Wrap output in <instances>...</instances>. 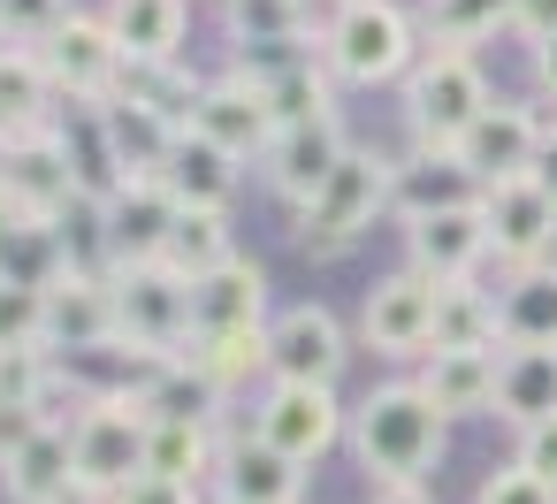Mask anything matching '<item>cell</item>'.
<instances>
[{
  "label": "cell",
  "mask_w": 557,
  "mask_h": 504,
  "mask_svg": "<svg viewBox=\"0 0 557 504\" xmlns=\"http://www.w3.org/2000/svg\"><path fill=\"white\" fill-rule=\"evenodd\" d=\"M0 47H9V39H0Z\"/></svg>",
  "instance_id": "48"
},
{
  "label": "cell",
  "mask_w": 557,
  "mask_h": 504,
  "mask_svg": "<svg viewBox=\"0 0 557 504\" xmlns=\"http://www.w3.org/2000/svg\"><path fill=\"white\" fill-rule=\"evenodd\" d=\"M146 428H153V413H146V397H92L85 413H77V428H70V443H77V481L85 489H100V496H123L138 474H146Z\"/></svg>",
  "instance_id": "4"
},
{
  "label": "cell",
  "mask_w": 557,
  "mask_h": 504,
  "mask_svg": "<svg viewBox=\"0 0 557 504\" xmlns=\"http://www.w3.org/2000/svg\"><path fill=\"white\" fill-rule=\"evenodd\" d=\"M176 192L161 184V176H138V184H123L115 199H108V222H115V260H161V245H169V230H176Z\"/></svg>",
  "instance_id": "21"
},
{
  "label": "cell",
  "mask_w": 557,
  "mask_h": 504,
  "mask_svg": "<svg viewBox=\"0 0 557 504\" xmlns=\"http://www.w3.org/2000/svg\"><path fill=\"white\" fill-rule=\"evenodd\" d=\"M344 153H351V146H344V123H336V115H313V123H283L260 161H268V184L306 207V199L344 169Z\"/></svg>",
  "instance_id": "14"
},
{
  "label": "cell",
  "mask_w": 557,
  "mask_h": 504,
  "mask_svg": "<svg viewBox=\"0 0 557 504\" xmlns=\"http://www.w3.org/2000/svg\"><path fill=\"white\" fill-rule=\"evenodd\" d=\"M191 131L199 138H214L230 161H245V153H268L275 146V100H268V85H252L245 70L237 77H214V85H199V100H191Z\"/></svg>",
  "instance_id": "6"
},
{
  "label": "cell",
  "mask_w": 557,
  "mask_h": 504,
  "mask_svg": "<svg viewBox=\"0 0 557 504\" xmlns=\"http://www.w3.org/2000/svg\"><path fill=\"white\" fill-rule=\"evenodd\" d=\"M214 489H222V504H298V489H306V466H298V458H283V451H268V443L252 435V443L222 451V466H214Z\"/></svg>",
  "instance_id": "22"
},
{
  "label": "cell",
  "mask_w": 557,
  "mask_h": 504,
  "mask_svg": "<svg viewBox=\"0 0 557 504\" xmlns=\"http://www.w3.org/2000/svg\"><path fill=\"white\" fill-rule=\"evenodd\" d=\"M214 443H207V420H153L146 428V474L153 481H176V489H199L214 474Z\"/></svg>",
  "instance_id": "28"
},
{
  "label": "cell",
  "mask_w": 557,
  "mask_h": 504,
  "mask_svg": "<svg viewBox=\"0 0 557 504\" xmlns=\"http://www.w3.org/2000/svg\"><path fill=\"white\" fill-rule=\"evenodd\" d=\"M123 336V314H115V275H85L70 268L54 291H47V344H70V352H100Z\"/></svg>",
  "instance_id": "15"
},
{
  "label": "cell",
  "mask_w": 557,
  "mask_h": 504,
  "mask_svg": "<svg viewBox=\"0 0 557 504\" xmlns=\"http://www.w3.org/2000/svg\"><path fill=\"white\" fill-rule=\"evenodd\" d=\"M0 489H9L16 504H54L62 489H77V443H70V428H39L9 466H0Z\"/></svg>",
  "instance_id": "24"
},
{
  "label": "cell",
  "mask_w": 557,
  "mask_h": 504,
  "mask_svg": "<svg viewBox=\"0 0 557 504\" xmlns=\"http://www.w3.org/2000/svg\"><path fill=\"white\" fill-rule=\"evenodd\" d=\"M100 123H108V146H115V161H123V176L138 184V176H161V161H169V146H176V115H161V108H146V100H131V93H108L100 100Z\"/></svg>",
  "instance_id": "20"
},
{
  "label": "cell",
  "mask_w": 557,
  "mask_h": 504,
  "mask_svg": "<svg viewBox=\"0 0 557 504\" xmlns=\"http://www.w3.org/2000/svg\"><path fill=\"white\" fill-rule=\"evenodd\" d=\"M161 260H169L184 283L214 275V268L230 260V222H222L214 207H184V214H176V230H169V245H161Z\"/></svg>",
  "instance_id": "31"
},
{
  "label": "cell",
  "mask_w": 557,
  "mask_h": 504,
  "mask_svg": "<svg viewBox=\"0 0 557 504\" xmlns=\"http://www.w3.org/2000/svg\"><path fill=\"white\" fill-rule=\"evenodd\" d=\"M344 9H367V0H344Z\"/></svg>",
  "instance_id": "47"
},
{
  "label": "cell",
  "mask_w": 557,
  "mask_h": 504,
  "mask_svg": "<svg viewBox=\"0 0 557 504\" xmlns=\"http://www.w3.org/2000/svg\"><path fill=\"white\" fill-rule=\"evenodd\" d=\"M405 54H412V24L389 9V0L344 9V16L329 24V62H336L351 85H382V77H397Z\"/></svg>",
  "instance_id": "9"
},
{
  "label": "cell",
  "mask_w": 557,
  "mask_h": 504,
  "mask_svg": "<svg viewBox=\"0 0 557 504\" xmlns=\"http://www.w3.org/2000/svg\"><path fill=\"white\" fill-rule=\"evenodd\" d=\"M9 352H47V291L0 283V359Z\"/></svg>",
  "instance_id": "36"
},
{
  "label": "cell",
  "mask_w": 557,
  "mask_h": 504,
  "mask_svg": "<svg viewBox=\"0 0 557 504\" xmlns=\"http://www.w3.org/2000/svg\"><path fill=\"white\" fill-rule=\"evenodd\" d=\"M496 413H504V420H519V428L557 420V344H511V352H504Z\"/></svg>",
  "instance_id": "26"
},
{
  "label": "cell",
  "mask_w": 557,
  "mask_h": 504,
  "mask_svg": "<svg viewBox=\"0 0 557 504\" xmlns=\"http://www.w3.org/2000/svg\"><path fill=\"white\" fill-rule=\"evenodd\" d=\"M534 153H542V123L527 108H496V100H488V115L458 146V161L481 176V192L488 184H511V176H534Z\"/></svg>",
  "instance_id": "16"
},
{
  "label": "cell",
  "mask_w": 557,
  "mask_h": 504,
  "mask_svg": "<svg viewBox=\"0 0 557 504\" xmlns=\"http://www.w3.org/2000/svg\"><path fill=\"white\" fill-rule=\"evenodd\" d=\"M115 314H123V344L153 352V359H184V344H199L191 283L169 260H123L115 268Z\"/></svg>",
  "instance_id": "3"
},
{
  "label": "cell",
  "mask_w": 557,
  "mask_h": 504,
  "mask_svg": "<svg viewBox=\"0 0 557 504\" xmlns=\"http://www.w3.org/2000/svg\"><path fill=\"white\" fill-rule=\"evenodd\" d=\"M389 161L382 153H344V169L298 207V237L313 245V253H344L359 230H374V214L389 207Z\"/></svg>",
  "instance_id": "5"
},
{
  "label": "cell",
  "mask_w": 557,
  "mask_h": 504,
  "mask_svg": "<svg viewBox=\"0 0 557 504\" xmlns=\"http://www.w3.org/2000/svg\"><path fill=\"white\" fill-rule=\"evenodd\" d=\"M260 314H268V275H260V260H245V253H230L214 275L191 283V329H199V336L260 329Z\"/></svg>",
  "instance_id": "17"
},
{
  "label": "cell",
  "mask_w": 557,
  "mask_h": 504,
  "mask_svg": "<svg viewBox=\"0 0 557 504\" xmlns=\"http://www.w3.org/2000/svg\"><path fill=\"white\" fill-rule=\"evenodd\" d=\"M511 466H527L534 481H549V489H557V420L519 428V458H511Z\"/></svg>",
  "instance_id": "40"
},
{
  "label": "cell",
  "mask_w": 557,
  "mask_h": 504,
  "mask_svg": "<svg viewBox=\"0 0 557 504\" xmlns=\"http://www.w3.org/2000/svg\"><path fill=\"white\" fill-rule=\"evenodd\" d=\"M54 504H108V496H100V489H85V481H77V489H62V496H54Z\"/></svg>",
  "instance_id": "46"
},
{
  "label": "cell",
  "mask_w": 557,
  "mask_h": 504,
  "mask_svg": "<svg viewBox=\"0 0 557 504\" xmlns=\"http://www.w3.org/2000/svg\"><path fill=\"white\" fill-rule=\"evenodd\" d=\"M496 24H511V0H435V39L443 47H473Z\"/></svg>",
  "instance_id": "37"
},
{
  "label": "cell",
  "mask_w": 557,
  "mask_h": 504,
  "mask_svg": "<svg viewBox=\"0 0 557 504\" xmlns=\"http://www.w3.org/2000/svg\"><path fill=\"white\" fill-rule=\"evenodd\" d=\"M374 504H428V489L412 481V489H374Z\"/></svg>",
  "instance_id": "45"
},
{
  "label": "cell",
  "mask_w": 557,
  "mask_h": 504,
  "mask_svg": "<svg viewBox=\"0 0 557 504\" xmlns=\"http://www.w3.org/2000/svg\"><path fill=\"white\" fill-rule=\"evenodd\" d=\"M412 237V268L428 283H466L473 260L488 253V214L481 207H450V214H428V222H405Z\"/></svg>",
  "instance_id": "18"
},
{
  "label": "cell",
  "mask_w": 557,
  "mask_h": 504,
  "mask_svg": "<svg viewBox=\"0 0 557 504\" xmlns=\"http://www.w3.org/2000/svg\"><path fill=\"white\" fill-rule=\"evenodd\" d=\"M108 504H191V489H176V481H153V474H138L123 496H108Z\"/></svg>",
  "instance_id": "42"
},
{
  "label": "cell",
  "mask_w": 557,
  "mask_h": 504,
  "mask_svg": "<svg viewBox=\"0 0 557 504\" xmlns=\"http://www.w3.org/2000/svg\"><path fill=\"white\" fill-rule=\"evenodd\" d=\"M108 32H115L123 62H176V47H184V0H115Z\"/></svg>",
  "instance_id": "27"
},
{
  "label": "cell",
  "mask_w": 557,
  "mask_h": 504,
  "mask_svg": "<svg viewBox=\"0 0 557 504\" xmlns=\"http://www.w3.org/2000/svg\"><path fill=\"white\" fill-rule=\"evenodd\" d=\"M39 62H47V77H54V93H70V100H108L115 85H123V47H115V32H108V16H70L47 47H39Z\"/></svg>",
  "instance_id": "7"
},
{
  "label": "cell",
  "mask_w": 557,
  "mask_h": 504,
  "mask_svg": "<svg viewBox=\"0 0 557 504\" xmlns=\"http://www.w3.org/2000/svg\"><path fill=\"white\" fill-rule=\"evenodd\" d=\"M481 504H557V489H549V481H534L527 466H504V474H488V481H481Z\"/></svg>",
  "instance_id": "39"
},
{
  "label": "cell",
  "mask_w": 557,
  "mask_h": 504,
  "mask_svg": "<svg viewBox=\"0 0 557 504\" xmlns=\"http://www.w3.org/2000/svg\"><path fill=\"white\" fill-rule=\"evenodd\" d=\"M351 451L382 489H412L435 458H443V413L420 382H389L359 405L351 420Z\"/></svg>",
  "instance_id": "1"
},
{
  "label": "cell",
  "mask_w": 557,
  "mask_h": 504,
  "mask_svg": "<svg viewBox=\"0 0 557 504\" xmlns=\"http://www.w3.org/2000/svg\"><path fill=\"white\" fill-rule=\"evenodd\" d=\"M435 298H443V283H428L420 268H405V275L374 283V298H367V314H359L367 344H374L382 359L435 352Z\"/></svg>",
  "instance_id": "10"
},
{
  "label": "cell",
  "mask_w": 557,
  "mask_h": 504,
  "mask_svg": "<svg viewBox=\"0 0 557 504\" xmlns=\"http://www.w3.org/2000/svg\"><path fill=\"white\" fill-rule=\"evenodd\" d=\"M230 39L237 47H298L306 39V16H298V0H230Z\"/></svg>",
  "instance_id": "33"
},
{
  "label": "cell",
  "mask_w": 557,
  "mask_h": 504,
  "mask_svg": "<svg viewBox=\"0 0 557 504\" xmlns=\"http://www.w3.org/2000/svg\"><path fill=\"white\" fill-rule=\"evenodd\" d=\"M481 214H488V245L519 268H542V253L557 245V199L534 184V176H511V184H488L481 192Z\"/></svg>",
  "instance_id": "12"
},
{
  "label": "cell",
  "mask_w": 557,
  "mask_h": 504,
  "mask_svg": "<svg viewBox=\"0 0 557 504\" xmlns=\"http://www.w3.org/2000/svg\"><path fill=\"white\" fill-rule=\"evenodd\" d=\"M47 93H54V77H47L39 47H0V123L39 115V108H47Z\"/></svg>",
  "instance_id": "34"
},
{
  "label": "cell",
  "mask_w": 557,
  "mask_h": 504,
  "mask_svg": "<svg viewBox=\"0 0 557 504\" xmlns=\"http://www.w3.org/2000/svg\"><path fill=\"white\" fill-rule=\"evenodd\" d=\"M268 374L275 382H321V390H336V374H344V329H336V314L329 306L275 314L268 321Z\"/></svg>",
  "instance_id": "11"
},
{
  "label": "cell",
  "mask_w": 557,
  "mask_h": 504,
  "mask_svg": "<svg viewBox=\"0 0 557 504\" xmlns=\"http://www.w3.org/2000/svg\"><path fill=\"white\" fill-rule=\"evenodd\" d=\"M504 336V306L473 283H443L435 298V352H488Z\"/></svg>",
  "instance_id": "29"
},
{
  "label": "cell",
  "mask_w": 557,
  "mask_h": 504,
  "mask_svg": "<svg viewBox=\"0 0 557 504\" xmlns=\"http://www.w3.org/2000/svg\"><path fill=\"white\" fill-rule=\"evenodd\" d=\"M336 435H344V405H336V390H321V382H275V390L260 397V443H268V451L313 466Z\"/></svg>",
  "instance_id": "8"
},
{
  "label": "cell",
  "mask_w": 557,
  "mask_h": 504,
  "mask_svg": "<svg viewBox=\"0 0 557 504\" xmlns=\"http://www.w3.org/2000/svg\"><path fill=\"white\" fill-rule=\"evenodd\" d=\"M496 374H504L496 352H428L420 390L435 397L443 420H450V413H496Z\"/></svg>",
  "instance_id": "25"
},
{
  "label": "cell",
  "mask_w": 557,
  "mask_h": 504,
  "mask_svg": "<svg viewBox=\"0 0 557 504\" xmlns=\"http://www.w3.org/2000/svg\"><path fill=\"white\" fill-rule=\"evenodd\" d=\"M405 115H412V138H420L428 153H458L466 131L488 115V85H481L473 54H466V47H435V54L412 70V85H405Z\"/></svg>",
  "instance_id": "2"
},
{
  "label": "cell",
  "mask_w": 557,
  "mask_h": 504,
  "mask_svg": "<svg viewBox=\"0 0 557 504\" xmlns=\"http://www.w3.org/2000/svg\"><path fill=\"white\" fill-rule=\"evenodd\" d=\"M511 32H527L534 47L557 39V0H511Z\"/></svg>",
  "instance_id": "41"
},
{
  "label": "cell",
  "mask_w": 557,
  "mask_h": 504,
  "mask_svg": "<svg viewBox=\"0 0 557 504\" xmlns=\"http://www.w3.org/2000/svg\"><path fill=\"white\" fill-rule=\"evenodd\" d=\"M0 192L24 222H54L70 199H77V169L62 153V131H39L32 146H9L0 153Z\"/></svg>",
  "instance_id": "13"
},
{
  "label": "cell",
  "mask_w": 557,
  "mask_h": 504,
  "mask_svg": "<svg viewBox=\"0 0 557 504\" xmlns=\"http://www.w3.org/2000/svg\"><path fill=\"white\" fill-rule=\"evenodd\" d=\"M534 70H542V85L557 93V39H542V47H534Z\"/></svg>",
  "instance_id": "44"
},
{
  "label": "cell",
  "mask_w": 557,
  "mask_h": 504,
  "mask_svg": "<svg viewBox=\"0 0 557 504\" xmlns=\"http://www.w3.org/2000/svg\"><path fill=\"white\" fill-rule=\"evenodd\" d=\"M161 184L176 192V207H230V192H237V161L214 146V138H199L191 123L176 131V146H169V161H161Z\"/></svg>",
  "instance_id": "23"
},
{
  "label": "cell",
  "mask_w": 557,
  "mask_h": 504,
  "mask_svg": "<svg viewBox=\"0 0 557 504\" xmlns=\"http://www.w3.org/2000/svg\"><path fill=\"white\" fill-rule=\"evenodd\" d=\"M534 184L557 199V138H542V153H534Z\"/></svg>",
  "instance_id": "43"
},
{
  "label": "cell",
  "mask_w": 557,
  "mask_h": 504,
  "mask_svg": "<svg viewBox=\"0 0 557 504\" xmlns=\"http://www.w3.org/2000/svg\"><path fill=\"white\" fill-rule=\"evenodd\" d=\"M389 207L405 222H428V214H450V207H481V176L458 161V153H420L389 176Z\"/></svg>",
  "instance_id": "19"
},
{
  "label": "cell",
  "mask_w": 557,
  "mask_h": 504,
  "mask_svg": "<svg viewBox=\"0 0 557 504\" xmlns=\"http://www.w3.org/2000/svg\"><path fill=\"white\" fill-rule=\"evenodd\" d=\"M504 344H557V268H519L504 291Z\"/></svg>",
  "instance_id": "32"
},
{
  "label": "cell",
  "mask_w": 557,
  "mask_h": 504,
  "mask_svg": "<svg viewBox=\"0 0 557 504\" xmlns=\"http://www.w3.org/2000/svg\"><path fill=\"white\" fill-rule=\"evenodd\" d=\"M191 359L222 382V390H237V382H252L260 367H268V329H237V336H199L191 344Z\"/></svg>",
  "instance_id": "35"
},
{
  "label": "cell",
  "mask_w": 557,
  "mask_h": 504,
  "mask_svg": "<svg viewBox=\"0 0 557 504\" xmlns=\"http://www.w3.org/2000/svg\"><path fill=\"white\" fill-rule=\"evenodd\" d=\"M70 24V9H62V0H0V39H9V47H47L54 32Z\"/></svg>",
  "instance_id": "38"
},
{
  "label": "cell",
  "mask_w": 557,
  "mask_h": 504,
  "mask_svg": "<svg viewBox=\"0 0 557 504\" xmlns=\"http://www.w3.org/2000/svg\"><path fill=\"white\" fill-rule=\"evenodd\" d=\"M138 397H146L153 420H207L214 397H222V382H214L199 359H153V374H146Z\"/></svg>",
  "instance_id": "30"
}]
</instances>
